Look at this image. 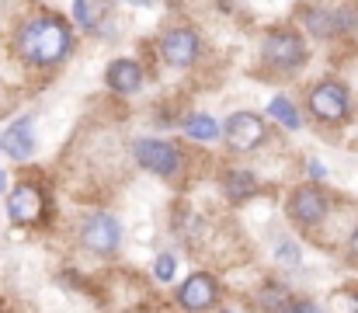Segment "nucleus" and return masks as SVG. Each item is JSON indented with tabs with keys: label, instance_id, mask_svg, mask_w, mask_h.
Listing matches in <instances>:
<instances>
[{
	"label": "nucleus",
	"instance_id": "obj_1",
	"mask_svg": "<svg viewBox=\"0 0 358 313\" xmlns=\"http://www.w3.org/2000/svg\"><path fill=\"white\" fill-rule=\"evenodd\" d=\"M70 49H73V32L52 11L24 18L14 32V53L28 67H56L70 56Z\"/></svg>",
	"mask_w": 358,
	"mask_h": 313
},
{
	"label": "nucleus",
	"instance_id": "obj_2",
	"mask_svg": "<svg viewBox=\"0 0 358 313\" xmlns=\"http://www.w3.org/2000/svg\"><path fill=\"white\" fill-rule=\"evenodd\" d=\"M261 63L271 77H292L306 63V42L296 28H271L261 42Z\"/></svg>",
	"mask_w": 358,
	"mask_h": 313
},
{
	"label": "nucleus",
	"instance_id": "obj_3",
	"mask_svg": "<svg viewBox=\"0 0 358 313\" xmlns=\"http://www.w3.org/2000/svg\"><path fill=\"white\" fill-rule=\"evenodd\" d=\"M296 14L313 39H341L358 25V11L345 4H303Z\"/></svg>",
	"mask_w": 358,
	"mask_h": 313
},
{
	"label": "nucleus",
	"instance_id": "obj_4",
	"mask_svg": "<svg viewBox=\"0 0 358 313\" xmlns=\"http://www.w3.org/2000/svg\"><path fill=\"white\" fill-rule=\"evenodd\" d=\"M306 104H310V111H313L317 122L338 125V122H345L348 111H352V95H348V88H345L341 81H320V84L310 91Z\"/></svg>",
	"mask_w": 358,
	"mask_h": 313
},
{
	"label": "nucleus",
	"instance_id": "obj_5",
	"mask_svg": "<svg viewBox=\"0 0 358 313\" xmlns=\"http://www.w3.org/2000/svg\"><path fill=\"white\" fill-rule=\"evenodd\" d=\"M157 53L167 67H195L199 56H202V39H199L195 28L178 25V28H167L157 39Z\"/></svg>",
	"mask_w": 358,
	"mask_h": 313
},
{
	"label": "nucleus",
	"instance_id": "obj_6",
	"mask_svg": "<svg viewBox=\"0 0 358 313\" xmlns=\"http://www.w3.org/2000/svg\"><path fill=\"white\" fill-rule=\"evenodd\" d=\"M132 157L139 167H146L150 174H160V178H171L178 167H181V150L167 139H136L132 143Z\"/></svg>",
	"mask_w": 358,
	"mask_h": 313
},
{
	"label": "nucleus",
	"instance_id": "obj_7",
	"mask_svg": "<svg viewBox=\"0 0 358 313\" xmlns=\"http://www.w3.org/2000/svg\"><path fill=\"white\" fill-rule=\"evenodd\" d=\"M80 244H84L91 254H101V258L115 254L122 244L119 219H115L112 212H94V216H87L84 226H80Z\"/></svg>",
	"mask_w": 358,
	"mask_h": 313
},
{
	"label": "nucleus",
	"instance_id": "obj_8",
	"mask_svg": "<svg viewBox=\"0 0 358 313\" xmlns=\"http://www.w3.org/2000/svg\"><path fill=\"white\" fill-rule=\"evenodd\" d=\"M220 132H223V139H227V146H230L234 153H247V150L261 146L264 136H268L264 118L254 115V111H234Z\"/></svg>",
	"mask_w": 358,
	"mask_h": 313
},
{
	"label": "nucleus",
	"instance_id": "obj_9",
	"mask_svg": "<svg viewBox=\"0 0 358 313\" xmlns=\"http://www.w3.org/2000/svg\"><path fill=\"white\" fill-rule=\"evenodd\" d=\"M285 212H289V219H292L296 226H317L320 219H327L331 202H327L324 188H317V185H299V188H292V195H289V202H285Z\"/></svg>",
	"mask_w": 358,
	"mask_h": 313
},
{
	"label": "nucleus",
	"instance_id": "obj_10",
	"mask_svg": "<svg viewBox=\"0 0 358 313\" xmlns=\"http://www.w3.org/2000/svg\"><path fill=\"white\" fill-rule=\"evenodd\" d=\"M7 212L17 226H35L45 216V192L35 181H17L7 195Z\"/></svg>",
	"mask_w": 358,
	"mask_h": 313
},
{
	"label": "nucleus",
	"instance_id": "obj_11",
	"mask_svg": "<svg viewBox=\"0 0 358 313\" xmlns=\"http://www.w3.org/2000/svg\"><path fill=\"white\" fill-rule=\"evenodd\" d=\"M216 300H220V282L209 272H195L178 286V307H185L188 313L213 310Z\"/></svg>",
	"mask_w": 358,
	"mask_h": 313
},
{
	"label": "nucleus",
	"instance_id": "obj_12",
	"mask_svg": "<svg viewBox=\"0 0 358 313\" xmlns=\"http://www.w3.org/2000/svg\"><path fill=\"white\" fill-rule=\"evenodd\" d=\"M105 84L115 91V95H136L143 88V67L136 60H115L108 63L105 70Z\"/></svg>",
	"mask_w": 358,
	"mask_h": 313
},
{
	"label": "nucleus",
	"instance_id": "obj_13",
	"mask_svg": "<svg viewBox=\"0 0 358 313\" xmlns=\"http://www.w3.org/2000/svg\"><path fill=\"white\" fill-rule=\"evenodd\" d=\"M0 146L14 157V160H28L31 150H35V132H31V118H17L3 136H0Z\"/></svg>",
	"mask_w": 358,
	"mask_h": 313
},
{
	"label": "nucleus",
	"instance_id": "obj_14",
	"mask_svg": "<svg viewBox=\"0 0 358 313\" xmlns=\"http://www.w3.org/2000/svg\"><path fill=\"white\" fill-rule=\"evenodd\" d=\"M223 188H227V199L230 202H247V199L257 195V178L250 171H243V167H234V171H227Z\"/></svg>",
	"mask_w": 358,
	"mask_h": 313
},
{
	"label": "nucleus",
	"instance_id": "obj_15",
	"mask_svg": "<svg viewBox=\"0 0 358 313\" xmlns=\"http://www.w3.org/2000/svg\"><path fill=\"white\" fill-rule=\"evenodd\" d=\"M181 129H185V132H188L192 139H202V143H206V139H216V136H220V122H216L213 115H202V111L188 115Z\"/></svg>",
	"mask_w": 358,
	"mask_h": 313
},
{
	"label": "nucleus",
	"instance_id": "obj_16",
	"mask_svg": "<svg viewBox=\"0 0 358 313\" xmlns=\"http://www.w3.org/2000/svg\"><path fill=\"white\" fill-rule=\"evenodd\" d=\"M268 115H271L275 122H282L285 129H299V125H303L299 108L289 102V98H271V104H268Z\"/></svg>",
	"mask_w": 358,
	"mask_h": 313
},
{
	"label": "nucleus",
	"instance_id": "obj_17",
	"mask_svg": "<svg viewBox=\"0 0 358 313\" xmlns=\"http://www.w3.org/2000/svg\"><path fill=\"white\" fill-rule=\"evenodd\" d=\"M108 14V7L105 4H87V0H80V4H73V18H77V25L80 28H87V32H94L98 28V21Z\"/></svg>",
	"mask_w": 358,
	"mask_h": 313
},
{
	"label": "nucleus",
	"instance_id": "obj_18",
	"mask_svg": "<svg viewBox=\"0 0 358 313\" xmlns=\"http://www.w3.org/2000/svg\"><path fill=\"white\" fill-rule=\"evenodd\" d=\"M289 303H292V296H289L282 286H268V289L261 293V307H264V310H271V313H282Z\"/></svg>",
	"mask_w": 358,
	"mask_h": 313
},
{
	"label": "nucleus",
	"instance_id": "obj_19",
	"mask_svg": "<svg viewBox=\"0 0 358 313\" xmlns=\"http://www.w3.org/2000/svg\"><path fill=\"white\" fill-rule=\"evenodd\" d=\"M331 313H358V293H338L331 303Z\"/></svg>",
	"mask_w": 358,
	"mask_h": 313
},
{
	"label": "nucleus",
	"instance_id": "obj_20",
	"mask_svg": "<svg viewBox=\"0 0 358 313\" xmlns=\"http://www.w3.org/2000/svg\"><path fill=\"white\" fill-rule=\"evenodd\" d=\"M153 275H157L160 282H167V279L174 275V258H171V254H160L157 265H153Z\"/></svg>",
	"mask_w": 358,
	"mask_h": 313
},
{
	"label": "nucleus",
	"instance_id": "obj_21",
	"mask_svg": "<svg viewBox=\"0 0 358 313\" xmlns=\"http://www.w3.org/2000/svg\"><path fill=\"white\" fill-rule=\"evenodd\" d=\"M282 313H324V310H320L317 303H310V300H292Z\"/></svg>",
	"mask_w": 358,
	"mask_h": 313
},
{
	"label": "nucleus",
	"instance_id": "obj_22",
	"mask_svg": "<svg viewBox=\"0 0 358 313\" xmlns=\"http://www.w3.org/2000/svg\"><path fill=\"white\" fill-rule=\"evenodd\" d=\"M348 254H352V261H358V226L352 233V240H348Z\"/></svg>",
	"mask_w": 358,
	"mask_h": 313
},
{
	"label": "nucleus",
	"instance_id": "obj_23",
	"mask_svg": "<svg viewBox=\"0 0 358 313\" xmlns=\"http://www.w3.org/2000/svg\"><path fill=\"white\" fill-rule=\"evenodd\" d=\"M129 313H157V310H150V307H132Z\"/></svg>",
	"mask_w": 358,
	"mask_h": 313
},
{
	"label": "nucleus",
	"instance_id": "obj_24",
	"mask_svg": "<svg viewBox=\"0 0 358 313\" xmlns=\"http://www.w3.org/2000/svg\"><path fill=\"white\" fill-rule=\"evenodd\" d=\"M0 188H7V181H3V171H0Z\"/></svg>",
	"mask_w": 358,
	"mask_h": 313
},
{
	"label": "nucleus",
	"instance_id": "obj_25",
	"mask_svg": "<svg viewBox=\"0 0 358 313\" xmlns=\"http://www.w3.org/2000/svg\"><path fill=\"white\" fill-rule=\"evenodd\" d=\"M223 313H230V310H223Z\"/></svg>",
	"mask_w": 358,
	"mask_h": 313
}]
</instances>
